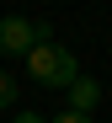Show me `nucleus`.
Instances as JSON below:
<instances>
[{
    "instance_id": "f03ea898",
    "label": "nucleus",
    "mask_w": 112,
    "mask_h": 123,
    "mask_svg": "<svg viewBox=\"0 0 112 123\" xmlns=\"http://www.w3.org/2000/svg\"><path fill=\"white\" fill-rule=\"evenodd\" d=\"M37 43H53V37H48V22H27V16H0V54H16V59H27Z\"/></svg>"
},
{
    "instance_id": "423d86ee",
    "label": "nucleus",
    "mask_w": 112,
    "mask_h": 123,
    "mask_svg": "<svg viewBox=\"0 0 112 123\" xmlns=\"http://www.w3.org/2000/svg\"><path fill=\"white\" fill-rule=\"evenodd\" d=\"M11 123H48V118H37V112H16Z\"/></svg>"
},
{
    "instance_id": "f257e3e1",
    "label": "nucleus",
    "mask_w": 112,
    "mask_h": 123,
    "mask_svg": "<svg viewBox=\"0 0 112 123\" xmlns=\"http://www.w3.org/2000/svg\"><path fill=\"white\" fill-rule=\"evenodd\" d=\"M27 75L37 80V86H48V91H70L75 80H80V64H75L70 48H59V43H37V48L27 54Z\"/></svg>"
},
{
    "instance_id": "39448f33",
    "label": "nucleus",
    "mask_w": 112,
    "mask_h": 123,
    "mask_svg": "<svg viewBox=\"0 0 112 123\" xmlns=\"http://www.w3.org/2000/svg\"><path fill=\"white\" fill-rule=\"evenodd\" d=\"M53 123H91V112H75V107H64V112L53 118Z\"/></svg>"
},
{
    "instance_id": "7ed1b4c3",
    "label": "nucleus",
    "mask_w": 112,
    "mask_h": 123,
    "mask_svg": "<svg viewBox=\"0 0 112 123\" xmlns=\"http://www.w3.org/2000/svg\"><path fill=\"white\" fill-rule=\"evenodd\" d=\"M96 102H101V86H96L91 75H80L75 86H70V107H75V112H91Z\"/></svg>"
},
{
    "instance_id": "20e7f679",
    "label": "nucleus",
    "mask_w": 112,
    "mask_h": 123,
    "mask_svg": "<svg viewBox=\"0 0 112 123\" xmlns=\"http://www.w3.org/2000/svg\"><path fill=\"white\" fill-rule=\"evenodd\" d=\"M11 102H16V75L0 70V107H11Z\"/></svg>"
}]
</instances>
